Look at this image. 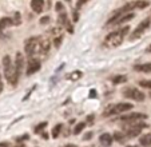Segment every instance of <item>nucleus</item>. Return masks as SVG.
<instances>
[{"instance_id":"obj_35","label":"nucleus","mask_w":151,"mask_h":147,"mask_svg":"<svg viewBox=\"0 0 151 147\" xmlns=\"http://www.w3.org/2000/svg\"><path fill=\"white\" fill-rule=\"evenodd\" d=\"M66 147H76V146H75V144H67Z\"/></svg>"},{"instance_id":"obj_4","label":"nucleus","mask_w":151,"mask_h":147,"mask_svg":"<svg viewBox=\"0 0 151 147\" xmlns=\"http://www.w3.org/2000/svg\"><path fill=\"white\" fill-rule=\"evenodd\" d=\"M147 127V125L146 123H131L130 126H126L124 130H126V136L127 138H135L137 135H139L140 133H142L143 128Z\"/></svg>"},{"instance_id":"obj_14","label":"nucleus","mask_w":151,"mask_h":147,"mask_svg":"<svg viewBox=\"0 0 151 147\" xmlns=\"http://www.w3.org/2000/svg\"><path fill=\"white\" fill-rule=\"evenodd\" d=\"M99 141H100V143H102V146L109 147V146H111V143H112V135H110V134H102Z\"/></svg>"},{"instance_id":"obj_1","label":"nucleus","mask_w":151,"mask_h":147,"mask_svg":"<svg viewBox=\"0 0 151 147\" xmlns=\"http://www.w3.org/2000/svg\"><path fill=\"white\" fill-rule=\"evenodd\" d=\"M128 31H130L128 27H123V28L118 30V31H114V32H111V34H109L104 39V45L109 48H116L118 45L122 44L123 39H124V36L128 34Z\"/></svg>"},{"instance_id":"obj_6","label":"nucleus","mask_w":151,"mask_h":147,"mask_svg":"<svg viewBox=\"0 0 151 147\" xmlns=\"http://www.w3.org/2000/svg\"><path fill=\"white\" fill-rule=\"evenodd\" d=\"M132 108L131 103H118V104L112 106L111 108H109L107 111H104V115H115V114H122L126 111H130Z\"/></svg>"},{"instance_id":"obj_13","label":"nucleus","mask_w":151,"mask_h":147,"mask_svg":"<svg viewBox=\"0 0 151 147\" xmlns=\"http://www.w3.org/2000/svg\"><path fill=\"white\" fill-rule=\"evenodd\" d=\"M43 6H44V1L43 0H32L31 1V8L34 12H42L43 11Z\"/></svg>"},{"instance_id":"obj_22","label":"nucleus","mask_w":151,"mask_h":147,"mask_svg":"<svg viewBox=\"0 0 151 147\" xmlns=\"http://www.w3.org/2000/svg\"><path fill=\"white\" fill-rule=\"evenodd\" d=\"M139 86L143 88H151V80H140Z\"/></svg>"},{"instance_id":"obj_8","label":"nucleus","mask_w":151,"mask_h":147,"mask_svg":"<svg viewBox=\"0 0 151 147\" xmlns=\"http://www.w3.org/2000/svg\"><path fill=\"white\" fill-rule=\"evenodd\" d=\"M123 95H124L126 98H130V99L138 100V102H142V100H145V94L140 92L138 88H134V87L124 88V90H123Z\"/></svg>"},{"instance_id":"obj_32","label":"nucleus","mask_w":151,"mask_h":147,"mask_svg":"<svg viewBox=\"0 0 151 147\" xmlns=\"http://www.w3.org/2000/svg\"><path fill=\"white\" fill-rule=\"evenodd\" d=\"M74 20H75V22L78 20V14H76V12H74Z\"/></svg>"},{"instance_id":"obj_10","label":"nucleus","mask_w":151,"mask_h":147,"mask_svg":"<svg viewBox=\"0 0 151 147\" xmlns=\"http://www.w3.org/2000/svg\"><path fill=\"white\" fill-rule=\"evenodd\" d=\"M40 67H42V63H40L39 59H36V58L31 59L28 62V67H27V75H32V74L37 72L40 70Z\"/></svg>"},{"instance_id":"obj_17","label":"nucleus","mask_w":151,"mask_h":147,"mask_svg":"<svg viewBox=\"0 0 151 147\" xmlns=\"http://www.w3.org/2000/svg\"><path fill=\"white\" fill-rule=\"evenodd\" d=\"M140 144L142 146H151V134H145L140 136Z\"/></svg>"},{"instance_id":"obj_27","label":"nucleus","mask_w":151,"mask_h":147,"mask_svg":"<svg viewBox=\"0 0 151 147\" xmlns=\"http://www.w3.org/2000/svg\"><path fill=\"white\" fill-rule=\"evenodd\" d=\"M56 11H63V4L62 3H56Z\"/></svg>"},{"instance_id":"obj_21","label":"nucleus","mask_w":151,"mask_h":147,"mask_svg":"<svg viewBox=\"0 0 151 147\" xmlns=\"http://www.w3.org/2000/svg\"><path fill=\"white\" fill-rule=\"evenodd\" d=\"M84 127H86V123H79V125H76V127L74 128V134L76 135V134L82 133L83 128H84Z\"/></svg>"},{"instance_id":"obj_11","label":"nucleus","mask_w":151,"mask_h":147,"mask_svg":"<svg viewBox=\"0 0 151 147\" xmlns=\"http://www.w3.org/2000/svg\"><path fill=\"white\" fill-rule=\"evenodd\" d=\"M15 70H16V74L20 76V74L23 71V55L22 52H17L16 54V60H15Z\"/></svg>"},{"instance_id":"obj_2","label":"nucleus","mask_w":151,"mask_h":147,"mask_svg":"<svg viewBox=\"0 0 151 147\" xmlns=\"http://www.w3.org/2000/svg\"><path fill=\"white\" fill-rule=\"evenodd\" d=\"M3 70H4V76L6 79L9 82V84L16 86L17 79H19V75L16 74V70H15V64L12 63L11 58L7 55L3 59Z\"/></svg>"},{"instance_id":"obj_38","label":"nucleus","mask_w":151,"mask_h":147,"mask_svg":"<svg viewBox=\"0 0 151 147\" xmlns=\"http://www.w3.org/2000/svg\"><path fill=\"white\" fill-rule=\"evenodd\" d=\"M66 1H70V0H66Z\"/></svg>"},{"instance_id":"obj_29","label":"nucleus","mask_w":151,"mask_h":147,"mask_svg":"<svg viewBox=\"0 0 151 147\" xmlns=\"http://www.w3.org/2000/svg\"><path fill=\"white\" fill-rule=\"evenodd\" d=\"M0 147H9V144L7 142H3V143H0Z\"/></svg>"},{"instance_id":"obj_23","label":"nucleus","mask_w":151,"mask_h":147,"mask_svg":"<svg viewBox=\"0 0 151 147\" xmlns=\"http://www.w3.org/2000/svg\"><path fill=\"white\" fill-rule=\"evenodd\" d=\"M62 42H63V37L62 36H58V37H55V40H54V45L55 47H60V44H62Z\"/></svg>"},{"instance_id":"obj_24","label":"nucleus","mask_w":151,"mask_h":147,"mask_svg":"<svg viewBox=\"0 0 151 147\" xmlns=\"http://www.w3.org/2000/svg\"><path fill=\"white\" fill-rule=\"evenodd\" d=\"M114 139H116L118 142H123V141H124V138L122 136V134H120V133H115L114 134Z\"/></svg>"},{"instance_id":"obj_7","label":"nucleus","mask_w":151,"mask_h":147,"mask_svg":"<svg viewBox=\"0 0 151 147\" xmlns=\"http://www.w3.org/2000/svg\"><path fill=\"white\" fill-rule=\"evenodd\" d=\"M24 50H26V54L28 56H32L34 54H36L39 51V40L37 37H29L26 40V44H24Z\"/></svg>"},{"instance_id":"obj_26","label":"nucleus","mask_w":151,"mask_h":147,"mask_svg":"<svg viewBox=\"0 0 151 147\" xmlns=\"http://www.w3.org/2000/svg\"><path fill=\"white\" fill-rule=\"evenodd\" d=\"M48 22H50V16H44L43 19H40V23H42V24H47Z\"/></svg>"},{"instance_id":"obj_18","label":"nucleus","mask_w":151,"mask_h":147,"mask_svg":"<svg viewBox=\"0 0 151 147\" xmlns=\"http://www.w3.org/2000/svg\"><path fill=\"white\" fill-rule=\"evenodd\" d=\"M124 82H127V78L124 75H118V76L112 78V83L114 84H120V83H124Z\"/></svg>"},{"instance_id":"obj_30","label":"nucleus","mask_w":151,"mask_h":147,"mask_svg":"<svg viewBox=\"0 0 151 147\" xmlns=\"http://www.w3.org/2000/svg\"><path fill=\"white\" fill-rule=\"evenodd\" d=\"M3 91V83H1V76H0V92Z\"/></svg>"},{"instance_id":"obj_28","label":"nucleus","mask_w":151,"mask_h":147,"mask_svg":"<svg viewBox=\"0 0 151 147\" xmlns=\"http://www.w3.org/2000/svg\"><path fill=\"white\" fill-rule=\"evenodd\" d=\"M87 1H88V0H79V3H78V6H83V4H84V3H87Z\"/></svg>"},{"instance_id":"obj_12","label":"nucleus","mask_w":151,"mask_h":147,"mask_svg":"<svg viewBox=\"0 0 151 147\" xmlns=\"http://www.w3.org/2000/svg\"><path fill=\"white\" fill-rule=\"evenodd\" d=\"M50 51V40L43 39L42 42H39V52L42 55H47Z\"/></svg>"},{"instance_id":"obj_20","label":"nucleus","mask_w":151,"mask_h":147,"mask_svg":"<svg viewBox=\"0 0 151 147\" xmlns=\"http://www.w3.org/2000/svg\"><path fill=\"white\" fill-rule=\"evenodd\" d=\"M60 130H62V125H56L54 127V130H52V136L54 138H58L59 136V134H60Z\"/></svg>"},{"instance_id":"obj_16","label":"nucleus","mask_w":151,"mask_h":147,"mask_svg":"<svg viewBox=\"0 0 151 147\" xmlns=\"http://www.w3.org/2000/svg\"><path fill=\"white\" fill-rule=\"evenodd\" d=\"M135 70H137V71H139V72L151 74V63H145V64L135 66Z\"/></svg>"},{"instance_id":"obj_34","label":"nucleus","mask_w":151,"mask_h":147,"mask_svg":"<svg viewBox=\"0 0 151 147\" xmlns=\"http://www.w3.org/2000/svg\"><path fill=\"white\" fill-rule=\"evenodd\" d=\"M146 51H147V52H151V45H148V47H147V50H146Z\"/></svg>"},{"instance_id":"obj_19","label":"nucleus","mask_w":151,"mask_h":147,"mask_svg":"<svg viewBox=\"0 0 151 147\" xmlns=\"http://www.w3.org/2000/svg\"><path fill=\"white\" fill-rule=\"evenodd\" d=\"M80 78H82V72H80V71H75V72H72L68 76V79L70 80H78V79H80Z\"/></svg>"},{"instance_id":"obj_15","label":"nucleus","mask_w":151,"mask_h":147,"mask_svg":"<svg viewBox=\"0 0 151 147\" xmlns=\"http://www.w3.org/2000/svg\"><path fill=\"white\" fill-rule=\"evenodd\" d=\"M12 24H14V22H12L11 17H1V19H0V31L6 30L7 27L12 26Z\"/></svg>"},{"instance_id":"obj_5","label":"nucleus","mask_w":151,"mask_h":147,"mask_svg":"<svg viewBox=\"0 0 151 147\" xmlns=\"http://www.w3.org/2000/svg\"><path fill=\"white\" fill-rule=\"evenodd\" d=\"M150 24H151V19L150 17H147V19H145V20H142V22L138 24V27L134 30V32L131 34V39L134 40V39H138L139 36H142L143 34H145L146 31H147L148 28H150Z\"/></svg>"},{"instance_id":"obj_9","label":"nucleus","mask_w":151,"mask_h":147,"mask_svg":"<svg viewBox=\"0 0 151 147\" xmlns=\"http://www.w3.org/2000/svg\"><path fill=\"white\" fill-rule=\"evenodd\" d=\"M146 118H147V115H146V114L134 112V114H127V115L122 116V118H120V120L124 122V123H127V125H131V123H137V122H139L140 119H146Z\"/></svg>"},{"instance_id":"obj_37","label":"nucleus","mask_w":151,"mask_h":147,"mask_svg":"<svg viewBox=\"0 0 151 147\" xmlns=\"http://www.w3.org/2000/svg\"><path fill=\"white\" fill-rule=\"evenodd\" d=\"M127 147H138V146H127Z\"/></svg>"},{"instance_id":"obj_3","label":"nucleus","mask_w":151,"mask_h":147,"mask_svg":"<svg viewBox=\"0 0 151 147\" xmlns=\"http://www.w3.org/2000/svg\"><path fill=\"white\" fill-rule=\"evenodd\" d=\"M148 6H150V1H148V0H137V1H132V3H128V4H126V6H123L122 8L118 9V11H115L114 14H118V15L128 14L130 11H132V9H135V8L143 9Z\"/></svg>"},{"instance_id":"obj_31","label":"nucleus","mask_w":151,"mask_h":147,"mask_svg":"<svg viewBox=\"0 0 151 147\" xmlns=\"http://www.w3.org/2000/svg\"><path fill=\"white\" fill-rule=\"evenodd\" d=\"M91 135H92L91 133H90V134H87V136H84V139H91Z\"/></svg>"},{"instance_id":"obj_36","label":"nucleus","mask_w":151,"mask_h":147,"mask_svg":"<svg viewBox=\"0 0 151 147\" xmlns=\"http://www.w3.org/2000/svg\"><path fill=\"white\" fill-rule=\"evenodd\" d=\"M17 147H26V146H24V144H20V146H17Z\"/></svg>"},{"instance_id":"obj_25","label":"nucleus","mask_w":151,"mask_h":147,"mask_svg":"<svg viewBox=\"0 0 151 147\" xmlns=\"http://www.w3.org/2000/svg\"><path fill=\"white\" fill-rule=\"evenodd\" d=\"M46 126H47L46 122H44V123H40V125L37 126V127H35V131H36V133H39V131H42L43 128H46Z\"/></svg>"},{"instance_id":"obj_33","label":"nucleus","mask_w":151,"mask_h":147,"mask_svg":"<svg viewBox=\"0 0 151 147\" xmlns=\"http://www.w3.org/2000/svg\"><path fill=\"white\" fill-rule=\"evenodd\" d=\"M90 96H91V98H94V96H95V91H94V90L91 91V94H90Z\"/></svg>"}]
</instances>
